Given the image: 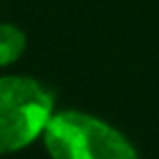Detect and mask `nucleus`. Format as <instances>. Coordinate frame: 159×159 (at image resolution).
Listing matches in <instances>:
<instances>
[{
    "label": "nucleus",
    "mask_w": 159,
    "mask_h": 159,
    "mask_svg": "<svg viewBox=\"0 0 159 159\" xmlns=\"http://www.w3.org/2000/svg\"><path fill=\"white\" fill-rule=\"evenodd\" d=\"M52 117V95L28 77H0V155L30 145Z\"/></svg>",
    "instance_id": "f03ea898"
},
{
    "label": "nucleus",
    "mask_w": 159,
    "mask_h": 159,
    "mask_svg": "<svg viewBox=\"0 0 159 159\" xmlns=\"http://www.w3.org/2000/svg\"><path fill=\"white\" fill-rule=\"evenodd\" d=\"M26 48V36L14 24H0V66L18 61Z\"/></svg>",
    "instance_id": "7ed1b4c3"
},
{
    "label": "nucleus",
    "mask_w": 159,
    "mask_h": 159,
    "mask_svg": "<svg viewBox=\"0 0 159 159\" xmlns=\"http://www.w3.org/2000/svg\"><path fill=\"white\" fill-rule=\"evenodd\" d=\"M44 145L52 159H139L125 135L79 111L52 115L44 127Z\"/></svg>",
    "instance_id": "f257e3e1"
}]
</instances>
